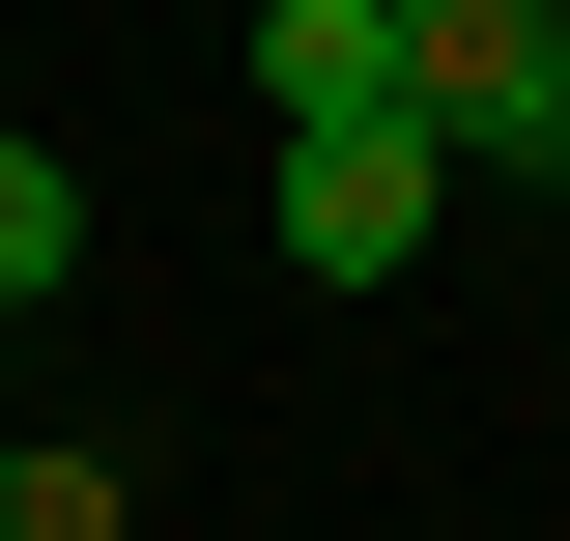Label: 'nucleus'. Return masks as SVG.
<instances>
[{
	"instance_id": "1",
	"label": "nucleus",
	"mask_w": 570,
	"mask_h": 541,
	"mask_svg": "<svg viewBox=\"0 0 570 541\" xmlns=\"http://www.w3.org/2000/svg\"><path fill=\"white\" fill-rule=\"evenodd\" d=\"M542 29H570V0H400V142H428V171H456V142L542 171Z\"/></svg>"
},
{
	"instance_id": "2",
	"label": "nucleus",
	"mask_w": 570,
	"mask_h": 541,
	"mask_svg": "<svg viewBox=\"0 0 570 541\" xmlns=\"http://www.w3.org/2000/svg\"><path fill=\"white\" fill-rule=\"evenodd\" d=\"M428 200H456V171H428L400 115H371V142H285V257H314V285H400V257H428Z\"/></svg>"
},
{
	"instance_id": "3",
	"label": "nucleus",
	"mask_w": 570,
	"mask_h": 541,
	"mask_svg": "<svg viewBox=\"0 0 570 541\" xmlns=\"http://www.w3.org/2000/svg\"><path fill=\"white\" fill-rule=\"evenodd\" d=\"M257 115L285 142H371L400 115V0H257Z\"/></svg>"
},
{
	"instance_id": "4",
	"label": "nucleus",
	"mask_w": 570,
	"mask_h": 541,
	"mask_svg": "<svg viewBox=\"0 0 570 541\" xmlns=\"http://www.w3.org/2000/svg\"><path fill=\"white\" fill-rule=\"evenodd\" d=\"M58 285H86V171H58V142H0V314H58Z\"/></svg>"
},
{
	"instance_id": "5",
	"label": "nucleus",
	"mask_w": 570,
	"mask_h": 541,
	"mask_svg": "<svg viewBox=\"0 0 570 541\" xmlns=\"http://www.w3.org/2000/svg\"><path fill=\"white\" fill-rule=\"evenodd\" d=\"M0 541H142V513H115V456H58V427H29V456H0Z\"/></svg>"
},
{
	"instance_id": "6",
	"label": "nucleus",
	"mask_w": 570,
	"mask_h": 541,
	"mask_svg": "<svg viewBox=\"0 0 570 541\" xmlns=\"http://www.w3.org/2000/svg\"><path fill=\"white\" fill-rule=\"evenodd\" d=\"M542 171H570V29H542Z\"/></svg>"
}]
</instances>
